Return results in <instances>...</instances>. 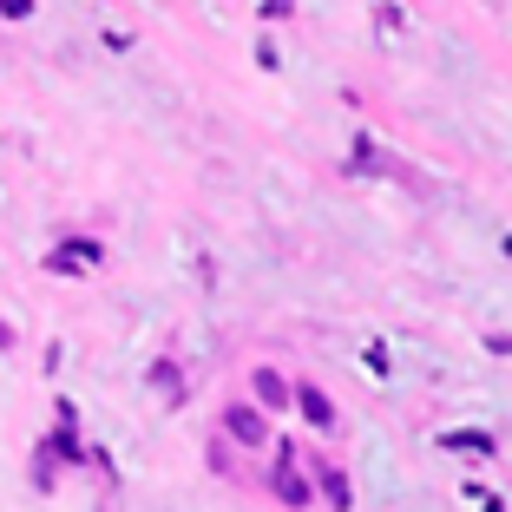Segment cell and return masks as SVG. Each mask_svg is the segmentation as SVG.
<instances>
[{
	"instance_id": "obj_1",
	"label": "cell",
	"mask_w": 512,
	"mask_h": 512,
	"mask_svg": "<svg viewBox=\"0 0 512 512\" xmlns=\"http://www.w3.org/2000/svg\"><path fill=\"white\" fill-rule=\"evenodd\" d=\"M296 407H302V421H309V427H335V407H329V394H322L316 381H302V388H296Z\"/></svg>"
},
{
	"instance_id": "obj_2",
	"label": "cell",
	"mask_w": 512,
	"mask_h": 512,
	"mask_svg": "<svg viewBox=\"0 0 512 512\" xmlns=\"http://www.w3.org/2000/svg\"><path fill=\"white\" fill-rule=\"evenodd\" d=\"M224 427H230V434L243 440V447H256V440L270 434V427H263V414H256V407H230V414H224Z\"/></svg>"
},
{
	"instance_id": "obj_3",
	"label": "cell",
	"mask_w": 512,
	"mask_h": 512,
	"mask_svg": "<svg viewBox=\"0 0 512 512\" xmlns=\"http://www.w3.org/2000/svg\"><path fill=\"white\" fill-rule=\"evenodd\" d=\"M256 401H263V407H283L289 401V388H283V375H276V368H256Z\"/></svg>"
},
{
	"instance_id": "obj_4",
	"label": "cell",
	"mask_w": 512,
	"mask_h": 512,
	"mask_svg": "<svg viewBox=\"0 0 512 512\" xmlns=\"http://www.w3.org/2000/svg\"><path fill=\"white\" fill-rule=\"evenodd\" d=\"M276 493H283V506H309V486H302L289 467H276Z\"/></svg>"
},
{
	"instance_id": "obj_5",
	"label": "cell",
	"mask_w": 512,
	"mask_h": 512,
	"mask_svg": "<svg viewBox=\"0 0 512 512\" xmlns=\"http://www.w3.org/2000/svg\"><path fill=\"white\" fill-rule=\"evenodd\" d=\"M322 486H329V499L348 512V480H342V473H329V467H322Z\"/></svg>"
},
{
	"instance_id": "obj_6",
	"label": "cell",
	"mask_w": 512,
	"mask_h": 512,
	"mask_svg": "<svg viewBox=\"0 0 512 512\" xmlns=\"http://www.w3.org/2000/svg\"><path fill=\"white\" fill-rule=\"evenodd\" d=\"M447 447H467V453H486V434H447Z\"/></svg>"
},
{
	"instance_id": "obj_7",
	"label": "cell",
	"mask_w": 512,
	"mask_h": 512,
	"mask_svg": "<svg viewBox=\"0 0 512 512\" xmlns=\"http://www.w3.org/2000/svg\"><path fill=\"white\" fill-rule=\"evenodd\" d=\"M486 348H493V355H506V362H512V335H486Z\"/></svg>"
},
{
	"instance_id": "obj_8",
	"label": "cell",
	"mask_w": 512,
	"mask_h": 512,
	"mask_svg": "<svg viewBox=\"0 0 512 512\" xmlns=\"http://www.w3.org/2000/svg\"><path fill=\"white\" fill-rule=\"evenodd\" d=\"M27 7H33V0H0V14H14V20L27 14Z\"/></svg>"
},
{
	"instance_id": "obj_9",
	"label": "cell",
	"mask_w": 512,
	"mask_h": 512,
	"mask_svg": "<svg viewBox=\"0 0 512 512\" xmlns=\"http://www.w3.org/2000/svg\"><path fill=\"white\" fill-rule=\"evenodd\" d=\"M0 348H14V329H7V322H0Z\"/></svg>"
}]
</instances>
